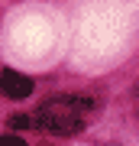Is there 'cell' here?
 <instances>
[{
	"label": "cell",
	"instance_id": "obj_4",
	"mask_svg": "<svg viewBox=\"0 0 139 146\" xmlns=\"http://www.w3.org/2000/svg\"><path fill=\"white\" fill-rule=\"evenodd\" d=\"M0 146H26L20 136H0Z\"/></svg>",
	"mask_w": 139,
	"mask_h": 146
},
{
	"label": "cell",
	"instance_id": "obj_2",
	"mask_svg": "<svg viewBox=\"0 0 139 146\" xmlns=\"http://www.w3.org/2000/svg\"><path fill=\"white\" fill-rule=\"evenodd\" d=\"M0 94H7V98H13V101L29 98L32 94V81L26 78V75L13 72V68H3V72H0Z\"/></svg>",
	"mask_w": 139,
	"mask_h": 146
},
{
	"label": "cell",
	"instance_id": "obj_1",
	"mask_svg": "<svg viewBox=\"0 0 139 146\" xmlns=\"http://www.w3.org/2000/svg\"><path fill=\"white\" fill-rule=\"evenodd\" d=\"M94 107L91 98H78V94H62V98H52L36 110L39 130L55 133V136H71L78 130H84V117Z\"/></svg>",
	"mask_w": 139,
	"mask_h": 146
},
{
	"label": "cell",
	"instance_id": "obj_3",
	"mask_svg": "<svg viewBox=\"0 0 139 146\" xmlns=\"http://www.w3.org/2000/svg\"><path fill=\"white\" fill-rule=\"evenodd\" d=\"M10 123L16 127V130H39V120H36V114H16Z\"/></svg>",
	"mask_w": 139,
	"mask_h": 146
}]
</instances>
